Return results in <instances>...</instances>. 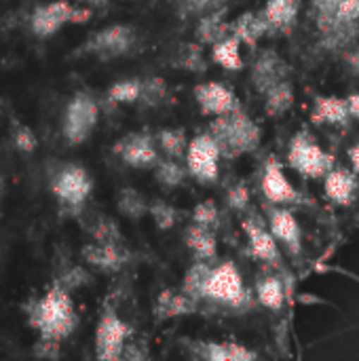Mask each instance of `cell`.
I'll use <instances>...</instances> for the list:
<instances>
[{
  "label": "cell",
  "instance_id": "cell-1",
  "mask_svg": "<svg viewBox=\"0 0 359 361\" xmlns=\"http://www.w3.org/2000/svg\"><path fill=\"white\" fill-rule=\"evenodd\" d=\"M28 324L38 332V336L53 338V341H66L78 324L74 302L70 298V292L61 286L53 283L44 296L38 300H32L25 307Z\"/></svg>",
  "mask_w": 359,
  "mask_h": 361
},
{
  "label": "cell",
  "instance_id": "cell-2",
  "mask_svg": "<svg viewBox=\"0 0 359 361\" xmlns=\"http://www.w3.org/2000/svg\"><path fill=\"white\" fill-rule=\"evenodd\" d=\"M209 133L218 140L222 154H229V157L254 152L262 137L260 127L243 110L216 116Z\"/></svg>",
  "mask_w": 359,
  "mask_h": 361
},
{
  "label": "cell",
  "instance_id": "cell-3",
  "mask_svg": "<svg viewBox=\"0 0 359 361\" xmlns=\"http://www.w3.org/2000/svg\"><path fill=\"white\" fill-rule=\"evenodd\" d=\"M288 165L298 176L309 178V180H317V178H324L336 163H334V157L317 144V140L311 135V131L300 129L290 140Z\"/></svg>",
  "mask_w": 359,
  "mask_h": 361
},
{
  "label": "cell",
  "instance_id": "cell-4",
  "mask_svg": "<svg viewBox=\"0 0 359 361\" xmlns=\"http://www.w3.org/2000/svg\"><path fill=\"white\" fill-rule=\"evenodd\" d=\"M91 190L93 182L89 171L76 163H66L57 167L51 176V192L57 199L59 207L68 212H80L91 197Z\"/></svg>",
  "mask_w": 359,
  "mask_h": 361
},
{
  "label": "cell",
  "instance_id": "cell-5",
  "mask_svg": "<svg viewBox=\"0 0 359 361\" xmlns=\"http://www.w3.org/2000/svg\"><path fill=\"white\" fill-rule=\"evenodd\" d=\"M203 298L235 309H241L250 302V294L243 286V277L233 260H224L212 267V273L203 288Z\"/></svg>",
  "mask_w": 359,
  "mask_h": 361
},
{
  "label": "cell",
  "instance_id": "cell-6",
  "mask_svg": "<svg viewBox=\"0 0 359 361\" xmlns=\"http://www.w3.org/2000/svg\"><path fill=\"white\" fill-rule=\"evenodd\" d=\"M99 118V106L97 102L87 93V91H78L70 97V102L66 104L63 110V118H61V135L70 146H80L85 144Z\"/></svg>",
  "mask_w": 359,
  "mask_h": 361
},
{
  "label": "cell",
  "instance_id": "cell-7",
  "mask_svg": "<svg viewBox=\"0 0 359 361\" xmlns=\"http://www.w3.org/2000/svg\"><path fill=\"white\" fill-rule=\"evenodd\" d=\"M91 19V11L87 6H74L68 0H53L47 4H38L30 15V30L38 38H49L57 34L68 23H83Z\"/></svg>",
  "mask_w": 359,
  "mask_h": 361
},
{
  "label": "cell",
  "instance_id": "cell-8",
  "mask_svg": "<svg viewBox=\"0 0 359 361\" xmlns=\"http://www.w3.org/2000/svg\"><path fill=\"white\" fill-rule=\"evenodd\" d=\"M220 157H222V148L218 140L207 131L195 135L188 142L184 163L188 167L190 178H195L199 184H214L220 173Z\"/></svg>",
  "mask_w": 359,
  "mask_h": 361
},
{
  "label": "cell",
  "instance_id": "cell-9",
  "mask_svg": "<svg viewBox=\"0 0 359 361\" xmlns=\"http://www.w3.org/2000/svg\"><path fill=\"white\" fill-rule=\"evenodd\" d=\"M131 328L125 324L112 307H104L95 328V357L102 361L123 360Z\"/></svg>",
  "mask_w": 359,
  "mask_h": 361
},
{
  "label": "cell",
  "instance_id": "cell-10",
  "mask_svg": "<svg viewBox=\"0 0 359 361\" xmlns=\"http://www.w3.org/2000/svg\"><path fill=\"white\" fill-rule=\"evenodd\" d=\"M133 44H135V30L125 23H114L91 34L80 47V53L93 55L102 61H110L127 55L133 49Z\"/></svg>",
  "mask_w": 359,
  "mask_h": 361
},
{
  "label": "cell",
  "instance_id": "cell-11",
  "mask_svg": "<svg viewBox=\"0 0 359 361\" xmlns=\"http://www.w3.org/2000/svg\"><path fill=\"white\" fill-rule=\"evenodd\" d=\"M112 152L129 167L133 169H154L159 163V144L157 137L144 131H133L116 140L112 146Z\"/></svg>",
  "mask_w": 359,
  "mask_h": 361
},
{
  "label": "cell",
  "instance_id": "cell-12",
  "mask_svg": "<svg viewBox=\"0 0 359 361\" xmlns=\"http://www.w3.org/2000/svg\"><path fill=\"white\" fill-rule=\"evenodd\" d=\"M260 188L264 199L271 205H292L300 201L298 190L294 188V184L288 180L284 165L277 161V157H269L262 169V180H260Z\"/></svg>",
  "mask_w": 359,
  "mask_h": 361
},
{
  "label": "cell",
  "instance_id": "cell-13",
  "mask_svg": "<svg viewBox=\"0 0 359 361\" xmlns=\"http://www.w3.org/2000/svg\"><path fill=\"white\" fill-rule=\"evenodd\" d=\"M195 99L199 110L205 116H222L235 110H241V102L237 99L235 91L218 80L201 82L195 87Z\"/></svg>",
  "mask_w": 359,
  "mask_h": 361
},
{
  "label": "cell",
  "instance_id": "cell-14",
  "mask_svg": "<svg viewBox=\"0 0 359 361\" xmlns=\"http://www.w3.org/2000/svg\"><path fill=\"white\" fill-rule=\"evenodd\" d=\"M243 233L248 237V247L250 254L267 264L279 267L281 262V252H279V241L269 228V222L262 224V220L250 216L243 220Z\"/></svg>",
  "mask_w": 359,
  "mask_h": 361
},
{
  "label": "cell",
  "instance_id": "cell-15",
  "mask_svg": "<svg viewBox=\"0 0 359 361\" xmlns=\"http://www.w3.org/2000/svg\"><path fill=\"white\" fill-rule=\"evenodd\" d=\"M80 258L97 269L99 273H118L131 258V254L127 252V247L121 243H104V241H91L87 245H83L80 250Z\"/></svg>",
  "mask_w": 359,
  "mask_h": 361
},
{
  "label": "cell",
  "instance_id": "cell-16",
  "mask_svg": "<svg viewBox=\"0 0 359 361\" xmlns=\"http://www.w3.org/2000/svg\"><path fill=\"white\" fill-rule=\"evenodd\" d=\"M267 216H269V228L279 241V245H284L292 256H298L303 252V226L296 220V216L290 209H279V207L267 209Z\"/></svg>",
  "mask_w": 359,
  "mask_h": 361
},
{
  "label": "cell",
  "instance_id": "cell-17",
  "mask_svg": "<svg viewBox=\"0 0 359 361\" xmlns=\"http://www.w3.org/2000/svg\"><path fill=\"white\" fill-rule=\"evenodd\" d=\"M190 353L199 360L207 361H252L256 360V351L239 343H216V341H188Z\"/></svg>",
  "mask_w": 359,
  "mask_h": 361
},
{
  "label": "cell",
  "instance_id": "cell-18",
  "mask_svg": "<svg viewBox=\"0 0 359 361\" xmlns=\"http://www.w3.org/2000/svg\"><path fill=\"white\" fill-rule=\"evenodd\" d=\"M358 173L353 169H345V167H332L326 176H324V190L326 197L336 203V205H351L358 192Z\"/></svg>",
  "mask_w": 359,
  "mask_h": 361
},
{
  "label": "cell",
  "instance_id": "cell-19",
  "mask_svg": "<svg viewBox=\"0 0 359 361\" xmlns=\"http://www.w3.org/2000/svg\"><path fill=\"white\" fill-rule=\"evenodd\" d=\"M199 309V298L190 296L182 288L178 292L163 290L154 302V317L159 322L171 319V317H182V315H193Z\"/></svg>",
  "mask_w": 359,
  "mask_h": 361
},
{
  "label": "cell",
  "instance_id": "cell-20",
  "mask_svg": "<svg viewBox=\"0 0 359 361\" xmlns=\"http://www.w3.org/2000/svg\"><path fill=\"white\" fill-rule=\"evenodd\" d=\"M286 72H288V66L284 63V59L273 51H264L252 68V80L264 93L277 82H281Z\"/></svg>",
  "mask_w": 359,
  "mask_h": 361
},
{
  "label": "cell",
  "instance_id": "cell-21",
  "mask_svg": "<svg viewBox=\"0 0 359 361\" xmlns=\"http://www.w3.org/2000/svg\"><path fill=\"white\" fill-rule=\"evenodd\" d=\"M313 123L320 125H347L353 116L349 110L347 97H336V95H317L313 104Z\"/></svg>",
  "mask_w": 359,
  "mask_h": 361
},
{
  "label": "cell",
  "instance_id": "cell-22",
  "mask_svg": "<svg viewBox=\"0 0 359 361\" xmlns=\"http://www.w3.org/2000/svg\"><path fill=\"white\" fill-rule=\"evenodd\" d=\"M184 241H186V247L193 252V256L197 260H216V256H218V241H216L214 228L201 226V224L193 222L184 231Z\"/></svg>",
  "mask_w": 359,
  "mask_h": 361
},
{
  "label": "cell",
  "instance_id": "cell-23",
  "mask_svg": "<svg viewBox=\"0 0 359 361\" xmlns=\"http://www.w3.org/2000/svg\"><path fill=\"white\" fill-rule=\"evenodd\" d=\"M271 30L267 17L260 13H254V11H245L241 13L235 21H231V34H235L241 42L254 47L267 32Z\"/></svg>",
  "mask_w": 359,
  "mask_h": 361
},
{
  "label": "cell",
  "instance_id": "cell-24",
  "mask_svg": "<svg viewBox=\"0 0 359 361\" xmlns=\"http://www.w3.org/2000/svg\"><path fill=\"white\" fill-rule=\"evenodd\" d=\"M300 11V0H267L262 15L267 17L271 30H288L296 23Z\"/></svg>",
  "mask_w": 359,
  "mask_h": 361
},
{
  "label": "cell",
  "instance_id": "cell-25",
  "mask_svg": "<svg viewBox=\"0 0 359 361\" xmlns=\"http://www.w3.org/2000/svg\"><path fill=\"white\" fill-rule=\"evenodd\" d=\"M231 34V23L224 21V11H214L201 17L197 23L195 36L201 44H216L218 40L226 38Z\"/></svg>",
  "mask_w": 359,
  "mask_h": 361
},
{
  "label": "cell",
  "instance_id": "cell-26",
  "mask_svg": "<svg viewBox=\"0 0 359 361\" xmlns=\"http://www.w3.org/2000/svg\"><path fill=\"white\" fill-rule=\"evenodd\" d=\"M212 61L222 66L224 70H241L243 59H241V40L235 34H229L226 38L218 40L212 44Z\"/></svg>",
  "mask_w": 359,
  "mask_h": 361
},
{
  "label": "cell",
  "instance_id": "cell-27",
  "mask_svg": "<svg viewBox=\"0 0 359 361\" xmlns=\"http://www.w3.org/2000/svg\"><path fill=\"white\" fill-rule=\"evenodd\" d=\"M256 298L258 302L273 311V313H279L286 305V288H284V281L277 277V275H264L258 283H256Z\"/></svg>",
  "mask_w": 359,
  "mask_h": 361
},
{
  "label": "cell",
  "instance_id": "cell-28",
  "mask_svg": "<svg viewBox=\"0 0 359 361\" xmlns=\"http://www.w3.org/2000/svg\"><path fill=\"white\" fill-rule=\"evenodd\" d=\"M264 95H267L264 110L273 118L284 116L292 108V104H294V87L288 80L277 82L275 87H271L269 91H264Z\"/></svg>",
  "mask_w": 359,
  "mask_h": 361
},
{
  "label": "cell",
  "instance_id": "cell-29",
  "mask_svg": "<svg viewBox=\"0 0 359 361\" xmlns=\"http://www.w3.org/2000/svg\"><path fill=\"white\" fill-rule=\"evenodd\" d=\"M188 167L180 163V159H159V163L154 165V180L165 186V188H178L180 184H184V180L188 178Z\"/></svg>",
  "mask_w": 359,
  "mask_h": 361
},
{
  "label": "cell",
  "instance_id": "cell-30",
  "mask_svg": "<svg viewBox=\"0 0 359 361\" xmlns=\"http://www.w3.org/2000/svg\"><path fill=\"white\" fill-rule=\"evenodd\" d=\"M171 63H174L176 68H180V70L195 72V74H201V72H205V68H207L201 47H199V44H193V42L180 44L178 51L174 53Z\"/></svg>",
  "mask_w": 359,
  "mask_h": 361
},
{
  "label": "cell",
  "instance_id": "cell-31",
  "mask_svg": "<svg viewBox=\"0 0 359 361\" xmlns=\"http://www.w3.org/2000/svg\"><path fill=\"white\" fill-rule=\"evenodd\" d=\"M142 89H144V80L123 78V80H116L114 85L108 87L106 97L110 104H135L142 97Z\"/></svg>",
  "mask_w": 359,
  "mask_h": 361
},
{
  "label": "cell",
  "instance_id": "cell-32",
  "mask_svg": "<svg viewBox=\"0 0 359 361\" xmlns=\"http://www.w3.org/2000/svg\"><path fill=\"white\" fill-rule=\"evenodd\" d=\"M116 207L118 212L129 218V220H140L148 214V207L150 203L135 190V188H123L118 190V197H116Z\"/></svg>",
  "mask_w": 359,
  "mask_h": 361
},
{
  "label": "cell",
  "instance_id": "cell-33",
  "mask_svg": "<svg viewBox=\"0 0 359 361\" xmlns=\"http://www.w3.org/2000/svg\"><path fill=\"white\" fill-rule=\"evenodd\" d=\"M157 144L171 159H184L188 150V137L184 129H161L157 133Z\"/></svg>",
  "mask_w": 359,
  "mask_h": 361
},
{
  "label": "cell",
  "instance_id": "cell-34",
  "mask_svg": "<svg viewBox=\"0 0 359 361\" xmlns=\"http://www.w3.org/2000/svg\"><path fill=\"white\" fill-rule=\"evenodd\" d=\"M212 260H197L188 271H186V277H184V283H182V290L188 292L190 296L195 298H203V288L207 283V277L212 273Z\"/></svg>",
  "mask_w": 359,
  "mask_h": 361
},
{
  "label": "cell",
  "instance_id": "cell-35",
  "mask_svg": "<svg viewBox=\"0 0 359 361\" xmlns=\"http://www.w3.org/2000/svg\"><path fill=\"white\" fill-rule=\"evenodd\" d=\"M89 233L93 237V241H104V243H121L123 235L118 224L108 218V216H97L89 222Z\"/></svg>",
  "mask_w": 359,
  "mask_h": 361
},
{
  "label": "cell",
  "instance_id": "cell-36",
  "mask_svg": "<svg viewBox=\"0 0 359 361\" xmlns=\"http://www.w3.org/2000/svg\"><path fill=\"white\" fill-rule=\"evenodd\" d=\"M148 214L152 216L154 224H157L161 231H169V228H174L176 222H178V209H176L174 205H169L167 201H161V199H157V201L150 203Z\"/></svg>",
  "mask_w": 359,
  "mask_h": 361
},
{
  "label": "cell",
  "instance_id": "cell-37",
  "mask_svg": "<svg viewBox=\"0 0 359 361\" xmlns=\"http://www.w3.org/2000/svg\"><path fill=\"white\" fill-rule=\"evenodd\" d=\"M11 142H13L15 150H19V152H23V154L34 152L36 146H38V140H36L34 131H32L28 125L17 123V121H15L13 127H11Z\"/></svg>",
  "mask_w": 359,
  "mask_h": 361
},
{
  "label": "cell",
  "instance_id": "cell-38",
  "mask_svg": "<svg viewBox=\"0 0 359 361\" xmlns=\"http://www.w3.org/2000/svg\"><path fill=\"white\" fill-rule=\"evenodd\" d=\"M193 222L195 224H201V226H209V228H218L220 224V209L214 201H201L195 205L193 209Z\"/></svg>",
  "mask_w": 359,
  "mask_h": 361
},
{
  "label": "cell",
  "instance_id": "cell-39",
  "mask_svg": "<svg viewBox=\"0 0 359 361\" xmlns=\"http://www.w3.org/2000/svg\"><path fill=\"white\" fill-rule=\"evenodd\" d=\"M250 201H252V192L245 182H235L226 190V205L233 212H245L250 207Z\"/></svg>",
  "mask_w": 359,
  "mask_h": 361
},
{
  "label": "cell",
  "instance_id": "cell-40",
  "mask_svg": "<svg viewBox=\"0 0 359 361\" xmlns=\"http://www.w3.org/2000/svg\"><path fill=\"white\" fill-rule=\"evenodd\" d=\"M89 281H91V277H89V273H87L83 267H70L68 271H63V273L55 279V283L61 286V288L68 290V292H74V290L87 286Z\"/></svg>",
  "mask_w": 359,
  "mask_h": 361
},
{
  "label": "cell",
  "instance_id": "cell-41",
  "mask_svg": "<svg viewBox=\"0 0 359 361\" xmlns=\"http://www.w3.org/2000/svg\"><path fill=\"white\" fill-rule=\"evenodd\" d=\"M167 95V87L161 78H148L144 80V89H142V97L140 102L144 106H159Z\"/></svg>",
  "mask_w": 359,
  "mask_h": 361
},
{
  "label": "cell",
  "instance_id": "cell-42",
  "mask_svg": "<svg viewBox=\"0 0 359 361\" xmlns=\"http://www.w3.org/2000/svg\"><path fill=\"white\" fill-rule=\"evenodd\" d=\"M180 11L186 13V15H207V13H214V11H220L224 0H176Z\"/></svg>",
  "mask_w": 359,
  "mask_h": 361
},
{
  "label": "cell",
  "instance_id": "cell-43",
  "mask_svg": "<svg viewBox=\"0 0 359 361\" xmlns=\"http://www.w3.org/2000/svg\"><path fill=\"white\" fill-rule=\"evenodd\" d=\"M359 19V0H339L336 13H334V27L336 25H349Z\"/></svg>",
  "mask_w": 359,
  "mask_h": 361
},
{
  "label": "cell",
  "instance_id": "cell-44",
  "mask_svg": "<svg viewBox=\"0 0 359 361\" xmlns=\"http://www.w3.org/2000/svg\"><path fill=\"white\" fill-rule=\"evenodd\" d=\"M32 353H34V357H42V360H57V357L61 355V351H59V341L38 336V341H36V343H34V347H32Z\"/></svg>",
  "mask_w": 359,
  "mask_h": 361
},
{
  "label": "cell",
  "instance_id": "cell-45",
  "mask_svg": "<svg viewBox=\"0 0 359 361\" xmlns=\"http://www.w3.org/2000/svg\"><path fill=\"white\" fill-rule=\"evenodd\" d=\"M347 102H349V110H351V116L359 121V93H351L347 95Z\"/></svg>",
  "mask_w": 359,
  "mask_h": 361
},
{
  "label": "cell",
  "instance_id": "cell-46",
  "mask_svg": "<svg viewBox=\"0 0 359 361\" xmlns=\"http://www.w3.org/2000/svg\"><path fill=\"white\" fill-rule=\"evenodd\" d=\"M349 161H351L353 171L359 176V144H353V146L349 148Z\"/></svg>",
  "mask_w": 359,
  "mask_h": 361
},
{
  "label": "cell",
  "instance_id": "cell-47",
  "mask_svg": "<svg viewBox=\"0 0 359 361\" xmlns=\"http://www.w3.org/2000/svg\"><path fill=\"white\" fill-rule=\"evenodd\" d=\"M349 61L353 63V68H355V70L359 72V47H358V51H355V53H353V55L349 57Z\"/></svg>",
  "mask_w": 359,
  "mask_h": 361
},
{
  "label": "cell",
  "instance_id": "cell-48",
  "mask_svg": "<svg viewBox=\"0 0 359 361\" xmlns=\"http://www.w3.org/2000/svg\"><path fill=\"white\" fill-rule=\"evenodd\" d=\"M4 192V176H2V171H0V195Z\"/></svg>",
  "mask_w": 359,
  "mask_h": 361
}]
</instances>
